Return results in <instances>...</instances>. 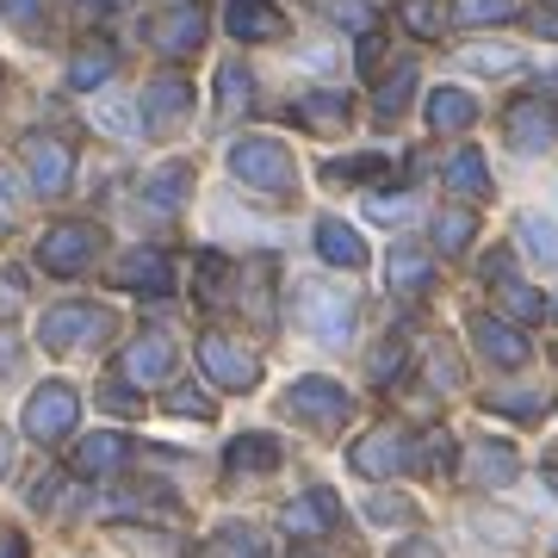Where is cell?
I'll use <instances>...</instances> for the list:
<instances>
[{"mask_svg":"<svg viewBox=\"0 0 558 558\" xmlns=\"http://www.w3.org/2000/svg\"><path fill=\"white\" fill-rule=\"evenodd\" d=\"M230 174L242 186H255V193H274V199H292V186H299V161L292 149L274 137H242L230 143Z\"/></svg>","mask_w":558,"mask_h":558,"instance_id":"obj_1","label":"cell"},{"mask_svg":"<svg viewBox=\"0 0 558 558\" xmlns=\"http://www.w3.org/2000/svg\"><path fill=\"white\" fill-rule=\"evenodd\" d=\"M299 323L323 341V348H341V341L354 336V299L311 279V286H299Z\"/></svg>","mask_w":558,"mask_h":558,"instance_id":"obj_2","label":"cell"},{"mask_svg":"<svg viewBox=\"0 0 558 558\" xmlns=\"http://www.w3.org/2000/svg\"><path fill=\"white\" fill-rule=\"evenodd\" d=\"M100 223H87V218H69V223H50L38 242V260H44V274H81L87 260L100 255Z\"/></svg>","mask_w":558,"mask_h":558,"instance_id":"obj_3","label":"cell"},{"mask_svg":"<svg viewBox=\"0 0 558 558\" xmlns=\"http://www.w3.org/2000/svg\"><path fill=\"white\" fill-rule=\"evenodd\" d=\"M286 410L299 422H311V428H341V422L354 416V398L336 379H299L286 391Z\"/></svg>","mask_w":558,"mask_h":558,"instance_id":"obj_4","label":"cell"},{"mask_svg":"<svg viewBox=\"0 0 558 558\" xmlns=\"http://www.w3.org/2000/svg\"><path fill=\"white\" fill-rule=\"evenodd\" d=\"M354 472L360 478H391V472H410L416 465V440L403 428H373L366 440H354Z\"/></svg>","mask_w":558,"mask_h":558,"instance_id":"obj_5","label":"cell"},{"mask_svg":"<svg viewBox=\"0 0 558 558\" xmlns=\"http://www.w3.org/2000/svg\"><path fill=\"white\" fill-rule=\"evenodd\" d=\"M199 366L211 373V385H223V391H248V385L260 379V360L230 336H199Z\"/></svg>","mask_w":558,"mask_h":558,"instance_id":"obj_6","label":"cell"},{"mask_svg":"<svg viewBox=\"0 0 558 558\" xmlns=\"http://www.w3.org/2000/svg\"><path fill=\"white\" fill-rule=\"evenodd\" d=\"M75 416H81V398L69 391V385H38L32 403H25V435L32 440H62L69 428H75Z\"/></svg>","mask_w":558,"mask_h":558,"instance_id":"obj_7","label":"cell"},{"mask_svg":"<svg viewBox=\"0 0 558 558\" xmlns=\"http://www.w3.org/2000/svg\"><path fill=\"white\" fill-rule=\"evenodd\" d=\"M106 329H112V317H106V311H94V304H57V311H44L38 341L62 354V348H81V341L106 336Z\"/></svg>","mask_w":558,"mask_h":558,"instance_id":"obj_8","label":"cell"},{"mask_svg":"<svg viewBox=\"0 0 558 558\" xmlns=\"http://www.w3.org/2000/svg\"><path fill=\"white\" fill-rule=\"evenodd\" d=\"M502 131H509V143H515L521 156H539V149L558 143V112L546 100H515L509 119H502Z\"/></svg>","mask_w":558,"mask_h":558,"instance_id":"obj_9","label":"cell"},{"mask_svg":"<svg viewBox=\"0 0 558 558\" xmlns=\"http://www.w3.org/2000/svg\"><path fill=\"white\" fill-rule=\"evenodd\" d=\"M25 174L38 193H69V174H75V156H69V143L62 137H25Z\"/></svg>","mask_w":558,"mask_h":558,"instance_id":"obj_10","label":"cell"},{"mask_svg":"<svg viewBox=\"0 0 558 558\" xmlns=\"http://www.w3.org/2000/svg\"><path fill=\"white\" fill-rule=\"evenodd\" d=\"M112 279H119L124 292H143V299H168V292H174V267H168L161 248H131V255L112 267Z\"/></svg>","mask_w":558,"mask_h":558,"instance_id":"obj_11","label":"cell"},{"mask_svg":"<svg viewBox=\"0 0 558 558\" xmlns=\"http://www.w3.org/2000/svg\"><path fill=\"white\" fill-rule=\"evenodd\" d=\"M174 360H180L174 336L149 329V336H137L131 348H124V379H131V385H156V379H168V373H174Z\"/></svg>","mask_w":558,"mask_h":558,"instance_id":"obj_12","label":"cell"},{"mask_svg":"<svg viewBox=\"0 0 558 558\" xmlns=\"http://www.w3.org/2000/svg\"><path fill=\"white\" fill-rule=\"evenodd\" d=\"M336 521H341V502L329 497V490H304L299 502H286V534H292V539L336 534Z\"/></svg>","mask_w":558,"mask_h":558,"instance_id":"obj_13","label":"cell"},{"mask_svg":"<svg viewBox=\"0 0 558 558\" xmlns=\"http://www.w3.org/2000/svg\"><path fill=\"white\" fill-rule=\"evenodd\" d=\"M149 38L168 50V57H193L205 38V13L193 7V0H180L174 13H161V20H149Z\"/></svg>","mask_w":558,"mask_h":558,"instance_id":"obj_14","label":"cell"},{"mask_svg":"<svg viewBox=\"0 0 558 558\" xmlns=\"http://www.w3.org/2000/svg\"><path fill=\"white\" fill-rule=\"evenodd\" d=\"M223 25H230V38H236V44H274V38H286V20H279L267 0H230Z\"/></svg>","mask_w":558,"mask_h":558,"instance_id":"obj_15","label":"cell"},{"mask_svg":"<svg viewBox=\"0 0 558 558\" xmlns=\"http://www.w3.org/2000/svg\"><path fill=\"white\" fill-rule=\"evenodd\" d=\"M472 341H478V354L497 360V366H521V360H527V336L502 317H472Z\"/></svg>","mask_w":558,"mask_h":558,"instance_id":"obj_16","label":"cell"},{"mask_svg":"<svg viewBox=\"0 0 558 558\" xmlns=\"http://www.w3.org/2000/svg\"><path fill=\"white\" fill-rule=\"evenodd\" d=\"M484 279H497V286H502V304H509V311H515L521 323L546 317V299H539L534 286H521V279H515V267H509V255H502V248H497L490 260H484Z\"/></svg>","mask_w":558,"mask_h":558,"instance_id":"obj_17","label":"cell"},{"mask_svg":"<svg viewBox=\"0 0 558 558\" xmlns=\"http://www.w3.org/2000/svg\"><path fill=\"white\" fill-rule=\"evenodd\" d=\"M317 248H323V260H336V267H348V274L366 267V242H360L341 218H317Z\"/></svg>","mask_w":558,"mask_h":558,"instance_id":"obj_18","label":"cell"},{"mask_svg":"<svg viewBox=\"0 0 558 558\" xmlns=\"http://www.w3.org/2000/svg\"><path fill=\"white\" fill-rule=\"evenodd\" d=\"M112 69H119V50H112L106 38H94L87 50H75V57H69V87H75V94H87V87H100Z\"/></svg>","mask_w":558,"mask_h":558,"instance_id":"obj_19","label":"cell"},{"mask_svg":"<svg viewBox=\"0 0 558 558\" xmlns=\"http://www.w3.org/2000/svg\"><path fill=\"white\" fill-rule=\"evenodd\" d=\"M472 119H478V100H472L465 87H440V94H428V131H465Z\"/></svg>","mask_w":558,"mask_h":558,"instance_id":"obj_20","label":"cell"},{"mask_svg":"<svg viewBox=\"0 0 558 558\" xmlns=\"http://www.w3.org/2000/svg\"><path fill=\"white\" fill-rule=\"evenodd\" d=\"M385 279H391V292H403V299H422L428 279H435V260L416 255V248H398V255L385 260Z\"/></svg>","mask_w":558,"mask_h":558,"instance_id":"obj_21","label":"cell"},{"mask_svg":"<svg viewBox=\"0 0 558 558\" xmlns=\"http://www.w3.org/2000/svg\"><path fill=\"white\" fill-rule=\"evenodd\" d=\"M186 106H193V87L180 75H161L156 87L143 94V124H168V119H180Z\"/></svg>","mask_w":558,"mask_h":558,"instance_id":"obj_22","label":"cell"},{"mask_svg":"<svg viewBox=\"0 0 558 558\" xmlns=\"http://www.w3.org/2000/svg\"><path fill=\"white\" fill-rule=\"evenodd\" d=\"M186 186H193V161H161L156 174L143 180V193H149L156 211H174V205L186 199Z\"/></svg>","mask_w":558,"mask_h":558,"instance_id":"obj_23","label":"cell"},{"mask_svg":"<svg viewBox=\"0 0 558 558\" xmlns=\"http://www.w3.org/2000/svg\"><path fill=\"white\" fill-rule=\"evenodd\" d=\"M124 459H131V440L124 435H87L75 447V465L87 472V478H94V472H119Z\"/></svg>","mask_w":558,"mask_h":558,"instance_id":"obj_24","label":"cell"},{"mask_svg":"<svg viewBox=\"0 0 558 558\" xmlns=\"http://www.w3.org/2000/svg\"><path fill=\"white\" fill-rule=\"evenodd\" d=\"M440 180H447V193H465V199H484V193H490V168H484L478 149H459Z\"/></svg>","mask_w":558,"mask_h":558,"instance_id":"obj_25","label":"cell"},{"mask_svg":"<svg viewBox=\"0 0 558 558\" xmlns=\"http://www.w3.org/2000/svg\"><path fill=\"white\" fill-rule=\"evenodd\" d=\"M515 236H521V248H527L539 267H558V223H553V218L521 211V218H515Z\"/></svg>","mask_w":558,"mask_h":558,"instance_id":"obj_26","label":"cell"},{"mask_svg":"<svg viewBox=\"0 0 558 558\" xmlns=\"http://www.w3.org/2000/svg\"><path fill=\"white\" fill-rule=\"evenodd\" d=\"M279 453H286V447H279L274 435H242L236 447H230V465H236V472H274Z\"/></svg>","mask_w":558,"mask_h":558,"instance_id":"obj_27","label":"cell"},{"mask_svg":"<svg viewBox=\"0 0 558 558\" xmlns=\"http://www.w3.org/2000/svg\"><path fill=\"white\" fill-rule=\"evenodd\" d=\"M472 236H478V218H472L465 205H447V211L435 218V242L447 248V255H459V248H465Z\"/></svg>","mask_w":558,"mask_h":558,"instance_id":"obj_28","label":"cell"},{"mask_svg":"<svg viewBox=\"0 0 558 558\" xmlns=\"http://www.w3.org/2000/svg\"><path fill=\"white\" fill-rule=\"evenodd\" d=\"M472 478L490 484V490H502V484L515 478V453H509V447H490V440H484L478 453H472Z\"/></svg>","mask_w":558,"mask_h":558,"instance_id":"obj_29","label":"cell"},{"mask_svg":"<svg viewBox=\"0 0 558 558\" xmlns=\"http://www.w3.org/2000/svg\"><path fill=\"white\" fill-rule=\"evenodd\" d=\"M490 410L497 416H521V422H534V416H546L553 410V391H490Z\"/></svg>","mask_w":558,"mask_h":558,"instance_id":"obj_30","label":"cell"},{"mask_svg":"<svg viewBox=\"0 0 558 558\" xmlns=\"http://www.w3.org/2000/svg\"><path fill=\"white\" fill-rule=\"evenodd\" d=\"M248 100H255V75H248L242 62H223L218 69V106L223 112H242Z\"/></svg>","mask_w":558,"mask_h":558,"instance_id":"obj_31","label":"cell"},{"mask_svg":"<svg viewBox=\"0 0 558 558\" xmlns=\"http://www.w3.org/2000/svg\"><path fill=\"white\" fill-rule=\"evenodd\" d=\"M453 13L465 25H502V20H515L521 13V0H459Z\"/></svg>","mask_w":558,"mask_h":558,"instance_id":"obj_32","label":"cell"},{"mask_svg":"<svg viewBox=\"0 0 558 558\" xmlns=\"http://www.w3.org/2000/svg\"><path fill=\"white\" fill-rule=\"evenodd\" d=\"M410 87H416V62H403L398 75L379 87V119H398L403 106H410Z\"/></svg>","mask_w":558,"mask_h":558,"instance_id":"obj_33","label":"cell"},{"mask_svg":"<svg viewBox=\"0 0 558 558\" xmlns=\"http://www.w3.org/2000/svg\"><path fill=\"white\" fill-rule=\"evenodd\" d=\"M403 354H410V348H403L398 336H385L379 348H373V360H366V379H373V385L398 379V373H403Z\"/></svg>","mask_w":558,"mask_h":558,"instance_id":"obj_34","label":"cell"},{"mask_svg":"<svg viewBox=\"0 0 558 558\" xmlns=\"http://www.w3.org/2000/svg\"><path fill=\"white\" fill-rule=\"evenodd\" d=\"M398 20L416 32V38H435L440 32V0H403L398 7Z\"/></svg>","mask_w":558,"mask_h":558,"instance_id":"obj_35","label":"cell"},{"mask_svg":"<svg viewBox=\"0 0 558 558\" xmlns=\"http://www.w3.org/2000/svg\"><path fill=\"white\" fill-rule=\"evenodd\" d=\"M299 112H304L311 124H348V94H311Z\"/></svg>","mask_w":558,"mask_h":558,"instance_id":"obj_36","label":"cell"},{"mask_svg":"<svg viewBox=\"0 0 558 558\" xmlns=\"http://www.w3.org/2000/svg\"><path fill=\"white\" fill-rule=\"evenodd\" d=\"M323 174L336 180H373V174H385V156H348V161H329V168H323Z\"/></svg>","mask_w":558,"mask_h":558,"instance_id":"obj_37","label":"cell"},{"mask_svg":"<svg viewBox=\"0 0 558 558\" xmlns=\"http://www.w3.org/2000/svg\"><path fill=\"white\" fill-rule=\"evenodd\" d=\"M416 459L428 465V472H447V465H453V435H447V428H440V435H428L416 447Z\"/></svg>","mask_w":558,"mask_h":558,"instance_id":"obj_38","label":"cell"},{"mask_svg":"<svg viewBox=\"0 0 558 558\" xmlns=\"http://www.w3.org/2000/svg\"><path fill=\"white\" fill-rule=\"evenodd\" d=\"M515 62H521V50H465V69H484V75H502Z\"/></svg>","mask_w":558,"mask_h":558,"instance_id":"obj_39","label":"cell"},{"mask_svg":"<svg viewBox=\"0 0 558 558\" xmlns=\"http://www.w3.org/2000/svg\"><path fill=\"white\" fill-rule=\"evenodd\" d=\"M168 410H174V416H193V422H211V398H199V391H174Z\"/></svg>","mask_w":558,"mask_h":558,"instance_id":"obj_40","label":"cell"},{"mask_svg":"<svg viewBox=\"0 0 558 558\" xmlns=\"http://www.w3.org/2000/svg\"><path fill=\"white\" fill-rule=\"evenodd\" d=\"M223 553H230V558H267L255 546V534H248V527H230V534H223Z\"/></svg>","mask_w":558,"mask_h":558,"instance_id":"obj_41","label":"cell"},{"mask_svg":"<svg viewBox=\"0 0 558 558\" xmlns=\"http://www.w3.org/2000/svg\"><path fill=\"white\" fill-rule=\"evenodd\" d=\"M0 13L13 25H38V13H44V0H0Z\"/></svg>","mask_w":558,"mask_h":558,"instance_id":"obj_42","label":"cell"},{"mask_svg":"<svg viewBox=\"0 0 558 558\" xmlns=\"http://www.w3.org/2000/svg\"><path fill=\"white\" fill-rule=\"evenodd\" d=\"M373 521H410V502L403 497H373Z\"/></svg>","mask_w":558,"mask_h":558,"instance_id":"obj_43","label":"cell"},{"mask_svg":"<svg viewBox=\"0 0 558 558\" xmlns=\"http://www.w3.org/2000/svg\"><path fill=\"white\" fill-rule=\"evenodd\" d=\"M100 403H106V410H119V416H137V410H143L137 398H124V385H106V391H100Z\"/></svg>","mask_w":558,"mask_h":558,"instance_id":"obj_44","label":"cell"},{"mask_svg":"<svg viewBox=\"0 0 558 558\" xmlns=\"http://www.w3.org/2000/svg\"><path fill=\"white\" fill-rule=\"evenodd\" d=\"M385 62V38H373V32H366V38H360V69H366V75H373V69H379Z\"/></svg>","mask_w":558,"mask_h":558,"instance_id":"obj_45","label":"cell"},{"mask_svg":"<svg viewBox=\"0 0 558 558\" xmlns=\"http://www.w3.org/2000/svg\"><path fill=\"white\" fill-rule=\"evenodd\" d=\"M329 13H336L341 25H366V7H360V0H336V7H329Z\"/></svg>","mask_w":558,"mask_h":558,"instance_id":"obj_46","label":"cell"},{"mask_svg":"<svg viewBox=\"0 0 558 558\" xmlns=\"http://www.w3.org/2000/svg\"><path fill=\"white\" fill-rule=\"evenodd\" d=\"M403 211H410L403 199H373V218H379V223H398Z\"/></svg>","mask_w":558,"mask_h":558,"instance_id":"obj_47","label":"cell"},{"mask_svg":"<svg viewBox=\"0 0 558 558\" xmlns=\"http://www.w3.org/2000/svg\"><path fill=\"white\" fill-rule=\"evenodd\" d=\"M398 558H440V553L428 546V539H410V546H398Z\"/></svg>","mask_w":558,"mask_h":558,"instance_id":"obj_48","label":"cell"},{"mask_svg":"<svg viewBox=\"0 0 558 558\" xmlns=\"http://www.w3.org/2000/svg\"><path fill=\"white\" fill-rule=\"evenodd\" d=\"M0 558H25V539L20 534H0Z\"/></svg>","mask_w":558,"mask_h":558,"instance_id":"obj_49","label":"cell"},{"mask_svg":"<svg viewBox=\"0 0 558 558\" xmlns=\"http://www.w3.org/2000/svg\"><path fill=\"white\" fill-rule=\"evenodd\" d=\"M534 32H546V38H558V13H539V20H534Z\"/></svg>","mask_w":558,"mask_h":558,"instance_id":"obj_50","label":"cell"},{"mask_svg":"<svg viewBox=\"0 0 558 558\" xmlns=\"http://www.w3.org/2000/svg\"><path fill=\"white\" fill-rule=\"evenodd\" d=\"M7 465H13V440L0 435V478H7Z\"/></svg>","mask_w":558,"mask_h":558,"instance_id":"obj_51","label":"cell"},{"mask_svg":"<svg viewBox=\"0 0 558 558\" xmlns=\"http://www.w3.org/2000/svg\"><path fill=\"white\" fill-rule=\"evenodd\" d=\"M546 94H558V69H553V75H546Z\"/></svg>","mask_w":558,"mask_h":558,"instance_id":"obj_52","label":"cell"},{"mask_svg":"<svg viewBox=\"0 0 558 558\" xmlns=\"http://www.w3.org/2000/svg\"><path fill=\"white\" fill-rule=\"evenodd\" d=\"M553 317H558V304H553Z\"/></svg>","mask_w":558,"mask_h":558,"instance_id":"obj_53","label":"cell"}]
</instances>
